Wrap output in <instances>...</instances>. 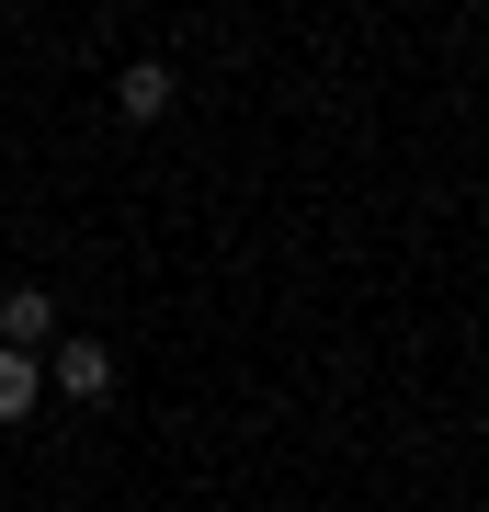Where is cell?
Wrapping results in <instances>:
<instances>
[{"mask_svg": "<svg viewBox=\"0 0 489 512\" xmlns=\"http://www.w3.org/2000/svg\"><path fill=\"white\" fill-rule=\"evenodd\" d=\"M0 342H12V353L57 342V296H46V285H12V296H0Z\"/></svg>", "mask_w": 489, "mask_h": 512, "instance_id": "6da1fadb", "label": "cell"}, {"mask_svg": "<svg viewBox=\"0 0 489 512\" xmlns=\"http://www.w3.org/2000/svg\"><path fill=\"white\" fill-rule=\"evenodd\" d=\"M57 387L69 399H114V353L103 342H57Z\"/></svg>", "mask_w": 489, "mask_h": 512, "instance_id": "7a4b0ae2", "label": "cell"}, {"mask_svg": "<svg viewBox=\"0 0 489 512\" xmlns=\"http://www.w3.org/2000/svg\"><path fill=\"white\" fill-rule=\"evenodd\" d=\"M114 103H126L137 126H148V114H171V69H160V57H137V69L114 80Z\"/></svg>", "mask_w": 489, "mask_h": 512, "instance_id": "3957f363", "label": "cell"}, {"mask_svg": "<svg viewBox=\"0 0 489 512\" xmlns=\"http://www.w3.org/2000/svg\"><path fill=\"white\" fill-rule=\"evenodd\" d=\"M35 387H46L35 353H0V421H23V410H35Z\"/></svg>", "mask_w": 489, "mask_h": 512, "instance_id": "277c9868", "label": "cell"}]
</instances>
